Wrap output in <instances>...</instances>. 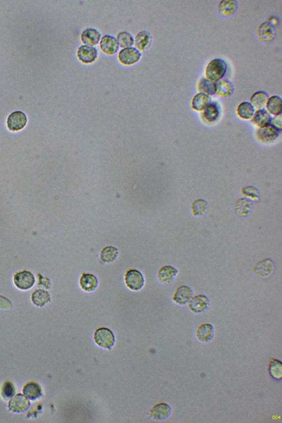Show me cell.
Segmentation results:
<instances>
[{"instance_id":"f546056e","label":"cell","mask_w":282,"mask_h":423,"mask_svg":"<svg viewBox=\"0 0 282 423\" xmlns=\"http://www.w3.org/2000/svg\"><path fill=\"white\" fill-rule=\"evenodd\" d=\"M198 90L199 92L210 96L216 95V82L208 80L207 78L202 77L198 81Z\"/></svg>"},{"instance_id":"2e32d148","label":"cell","mask_w":282,"mask_h":423,"mask_svg":"<svg viewBox=\"0 0 282 423\" xmlns=\"http://www.w3.org/2000/svg\"><path fill=\"white\" fill-rule=\"evenodd\" d=\"M235 91L234 86L230 80L222 79L216 82V94L221 98H228Z\"/></svg>"},{"instance_id":"8d00e7d4","label":"cell","mask_w":282,"mask_h":423,"mask_svg":"<svg viewBox=\"0 0 282 423\" xmlns=\"http://www.w3.org/2000/svg\"><path fill=\"white\" fill-rule=\"evenodd\" d=\"M242 194L246 199L254 201L259 200L258 191L256 188L253 186H247L244 188L242 190Z\"/></svg>"},{"instance_id":"e0dca14e","label":"cell","mask_w":282,"mask_h":423,"mask_svg":"<svg viewBox=\"0 0 282 423\" xmlns=\"http://www.w3.org/2000/svg\"><path fill=\"white\" fill-rule=\"evenodd\" d=\"M100 47L104 53L113 55L119 50V44L114 36L105 35L103 36L101 40Z\"/></svg>"},{"instance_id":"5b68a950","label":"cell","mask_w":282,"mask_h":423,"mask_svg":"<svg viewBox=\"0 0 282 423\" xmlns=\"http://www.w3.org/2000/svg\"><path fill=\"white\" fill-rule=\"evenodd\" d=\"M193 296V289L188 286L183 285L176 288L172 300L177 305L184 306L188 304Z\"/></svg>"},{"instance_id":"44dd1931","label":"cell","mask_w":282,"mask_h":423,"mask_svg":"<svg viewBox=\"0 0 282 423\" xmlns=\"http://www.w3.org/2000/svg\"><path fill=\"white\" fill-rule=\"evenodd\" d=\"M221 107L217 102H212L203 110L202 117L204 121L209 123L216 122L221 116Z\"/></svg>"},{"instance_id":"ba28073f","label":"cell","mask_w":282,"mask_h":423,"mask_svg":"<svg viewBox=\"0 0 282 423\" xmlns=\"http://www.w3.org/2000/svg\"><path fill=\"white\" fill-rule=\"evenodd\" d=\"M274 262L270 259H265L254 265L253 272L258 278H266L274 272Z\"/></svg>"},{"instance_id":"603a6c76","label":"cell","mask_w":282,"mask_h":423,"mask_svg":"<svg viewBox=\"0 0 282 423\" xmlns=\"http://www.w3.org/2000/svg\"><path fill=\"white\" fill-rule=\"evenodd\" d=\"M215 335V328L210 324H203L199 326L197 331L198 341L203 343L210 342Z\"/></svg>"},{"instance_id":"8992f818","label":"cell","mask_w":282,"mask_h":423,"mask_svg":"<svg viewBox=\"0 0 282 423\" xmlns=\"http://www.w3.org/2000/svg\"><path fill=\"white\" fill-rule=\"evenodd\" d=\"M27 122L26 114L20 111L11 113L7 118V125L12 131H18L24 128Z\"/></svg>"},{"instance_id":"7c38bea8","label":"cell","mask_w":282,"mask_h":423,"mask_svg":"<svg viewBox=\"0 0 282 423\" xmlns=\"http://www.w3.org/2000/svg\"><path fill=\"white\" fill-rule=\"evenodd\" d=\"M30 406L28 398L22 394H18L13 397L8 403V408L13 413L24 412Z\"/></svg>"},{"instance_id":"6da1fadb","label":"cell","mask_w":282,"mask_h":423,"mask_svg":"<svg viewBox=\"0 0 282 423\" xmlns=\"http://www.w3.org/2000/svg\"><path fill=\"white\" fill-rule=\"evenodd\" d=\"M228 64L224 59H213L206 66V78L213 82H217L224 79L228 71Z\"/></svg>"},{"instance_id":"ab89813d","label":"cell","mask_w":282,"mask_h":423,"mask_svg":"<svg viewBox=\"0 0 282 423\" xmlns=\"http://www.w3.org/2000/svg\"><path fill=\"white\" fill-rule=\"evenodd\" d=\"M11 307V302L5 297L0 296V309L6 310L10 309Z\"/></svg>"},{"instance_id":"30bf717a","label":"cell","mask_w":282,"mask_h":423,"mask_svg":"<svg viewBox=\"0 0 282 423\" xmlns=\"http://www.w3.org/2000/svg\"><path fill=\"white\" fill-rule=\"evenodd\" d=\"M179 274V270L175 267L166 265L159 270L157 274L158 282L164 285L171 283Z\"/></svg>"},{"instance_id":"9a60e30c","label":"cell","mask_w":282,"mask_h":423,"mask_svg":"<svg viewBox=\"0 0 282 423\" xmlns=\"http://www.w3.org/2000/svg\"><path fill=\"white\" fill-rule=\"evenodd\" d=\"M171 408L169 404L166 403H160L154 406L150 411V416L152 420L155 421H164L170 416Z\"/></svg>"},{"instance_id":"d4e9b609","label":"cell","mask_w":282,"mask_h":423,"mask_svg":"<svg viewBox=\"0 0 282 423\" xmlns=\"http://www.w3.org/2000/svg\"><path fill=\"white\" fill-rule=\"evenodd\" d=\"M81 37L84 44L92 47L99 43L101 34L96 29L89 28L83 31Z\"/></svg>"},{"instance_id":"7402d4cb","label":"cell","mask_w":282,"mask_h":423,"mask_svg":"<svg viewBox=\"0 0 282 423\" xmlns=\"http://www.w3.org/2000/svg\"><path fill=\"white\" fill-rule=\"evenodd\" d=\"M153 38L151 33L146 30L139 32L135 40L136 47L141 52H144L149 49L152 43Z\"/></svg>"},{"instance_id":"1f68e13d","label":"cell","mask_w":282,"mask_h":423,"mask_svg":"<svg viewBox=\"0 0 282 423\" xmlns=\"http://www.w3.org/2000/svg\"><path fill=\"white\" fill-rule=\"evenodd\" d=\"M51 295L49 292L44 290L35 291L31 296V301L37 306L42 307L51 302Z\"/></svg>"},{"instance_id":"4dcf8cb0","label":"cell","mask_w":282,"mask_h":423,"mask_svg":"<svg viewBox=\"0 0 282 423\" xmlns=\"http://www.w3.org/2000/svg\"><path fill=\"white\" fill-rule=\"evenodd\" d=\"M119 255L116 247L108 246L104 247L101 252V260L104 263L110 264L114 262Z\"/></svg>"},{"instance_id":"9c48e42d","label":"cell","mask_w":282,"mask_h":423,"mask_svg":"<svg viewBox=\"0 0 282 423\" xmlns=\"http://www.w3.org/2000/svg\"><path fill=\"white\" fill-rule=\"evenodd\" d=\"M141 53L139 50L134 47L122 49L119 55V61L125 65H131L137 62L141 57Z\"/></svg>"},{"instance_id":"52a82bcc","label":"cell","mask_w":282,"mask_h":423,"mask_svg":"<svg viewBox=\"0 0 282 423\" xmlns=\"http://www.w3.org/2000/svg\"><path fill=\"white\" fill-rule=\"evenodd\" d=\"M14 283L15 286L21 290H27L34 286V275L29 271H22L15 275Z\"/></svg>"},{"instance_id":"836d02e7","label":"cell","mask_w":282,"mask_h":423,"mask_svg":"<svg viewBox=\"0 0 282 423\" xmlns=\"http://www.w3.org/2000/svg\"><path fill=\"white\" fill-rule=\"evenodd\" d=\"M252 209V204L246 199H240L236 202L235 213L239 217H246Z\"/></svg>"},{"instance_id":"277c9868","label":"cell","mask_w":282,"mask_h":423,"mask_svg":"<svg viewBox=\"0 0 282 423\" xmlns=\"http://www.w3.org/2000/svg\"><path fill=\"white\" fill-rule=\"evenodd\" d=\"M189 308L194 314H202L206 311L210 305L209 298L203 294L193 296L188 303Z\"/></svg>"},{"instance_id":"ffe728a7","label":"cell","mask_w":282,"mask_h":423,"mask_svg":"<svg viewBox=\"0 0 282 423\" xmlns=\"http://www.w3.org/2000/svg\"><path fill=\"white\" fill-rule=\"evenodd\" d=\"M212 102L210 95L199 92L194 96L191 105L195 111L203 112Z\"/></svg>"},{"instance_id":"cb8c5ba5","label":"cell","mask_w":282,"mask_h":423,"mask_svg":"<svg viewBox=\"0 0 282 423\" xmlns=\"http://www.w3.org/2000/svg\"><path fill=\"white\" fill-rule=\"evenodd\" d=\"M272 116L264 108L256 110L253 118L252 122L254 126L259 128L270 125Z\"/></svg>"},{"instance_id":"484cf974","label":"cell","mask_w":282,"mask_h":423,"mask_svg":"<svg viewBox=\"0 0 282 423\" xmlns=\"http://www.w3.org/2000/svg\"><path fill=\"white\" fill-rule=\"evenodd\" d=\"M256 110L250 102H243L238 105L236 114L240 119L248 121L252 119Z\"/></svg>"},{"instance_id":"ac0fdd59","label":"cell","mask_w":282,"mask_h":423,"mask_svg":"<svg viewBox=\"0 0 282 423\" xmlns=\"http://www.w3.org/2000/svg\"><path fill=\"white\" fill-rule=\"evenodd\" d=\"M238 8V3L235 0H223L218 4V12L222 17H229L233 16Z\"/></svg>"},{"instance_id":"3957f363","label":"cell","mask_w":282,"mask_h":423,"mask_svg":"<svg viewBox=\"0 0 282 423\" xmlns=\"http://www.w3.org/2000/svg\"><path fill=\"white\" fill-rule=\"evenodd\" d=\"M125 282L130 290L138 292L144 286L145 279L143 275L138 270L131 269L127 271Z\"/></svg>"},{"instance_id":"4316f807","label":"cell","mask_w":282,"mask_h":423,"mask_svg":"<svg viewBox=\"0 0 282 423\" xmlns=\"http://www.w3.org/2000/svg\"><path fill=\"white\" fill-rule=\"evenodd\" d=\"M266 109L271 116H277L282 113V99L279 95H272L268 99Z\"/></svg>"},{"instance_id":"7a4b0ae2","label":"cell","mask_w":282,"mask_h":423,"mask_svg":"<svg viewBox=\"0 0 282 423\" xmlns=\"http://www.w3.org/2000/svg\"><path fill=\"white\" fill-rule=\"evenodd\" d=\"M93 338L97 346L109 350H111L115 343L114 334L107 328H101L95 331Z\"/></svg>"},{"instance_id":"83f0119b","label":"cell","mask_w":282,"mask_h":423,"mask_svg":"<svg viewBox=\"0 0 282 423\" xmlns=\"http://www.w3.org/2000/svg\"><path fill=\"white\" fill-rule=\"evenodd\" d=\"M270 97V95L266 91H256L250 97V103H251L256 110L264 109Z\"/></svg>"},{"instance_id":"d590c367","label":"cell","mask_w":282,"mask_h":423,"mask_svg":"<svg viewBox=\"0 0 282 423\" xmlns=\"http://www.w3.org/2000/svg\"><path fill=\"white\" fill-rule=\"evenodd\" d=\"M207 209V202L202 199L195 200L192 205V213L195 216H199L204 214L206 212Z\"/></svg>"},{"instance_id":"e575fe53","label":"cell","mask_w":282,"mask_h":423,"mask_svg":"<svg viewBox=\"0 0 282 423\" xmlns=\"http://www.w3.org/2000/svg\"><path fill=\"white\" fill-rule=\"evenodd\" d=\"M117 39L122 48L130 47L134 43V36L127 31L119 32L117 35Z\"/></svg>"},{"instance_id":"4fadbf2b","label":"cell","mask_w":282,"mask_h":423,"mask_svg":"<svg viewBox=\"0 0 282 423\" xmlns=\"http://www.w3.org/2000/svg\"><path fill=\"white\" fill-rule=\"evenodd\" d=\"M77 57L85 63H92L97 58L98 50L87 45H81L77 50Z\"/></svg>"},{"instance_id":"f35d334b","label":"cell","mask_w":282,"mask_h":423,"mask_svg":"<svg viewBox=\"0 0 282 423\" xmlns=\"http://www.w3.org/2000/svg\"><path fill=\"white\" fill-rule=\"evenodd\" d=\"M270 125L276 130L281 132L282 130V114H280L272 117Z\"/></svg>"},{"instance_id":"d6986e66","label":"cell","mask_w":282,"mask_h":423,"mask_svg":"<svg viewBox=\"0 0 282 423\" xmlns=\"http://www.w3.org/2000/svg\"><path fill=\"white\" fill-rule=\"evenodd\" d=\"M98 284L97 277L92 273H84L80 279V286L86 292H92L96 290Z\"/></svg>"},{"instance_id":"60d3db41","label":"cell","mask_w":282,"mask_h":423,"mask_svg":"<svg viewBox=\"0 0 282 423\" xmlns=\"http://www.w3.org/2000/svg\"><path fill=\"white\" fill-rule=\"evenodd\" d=\"M267 22L272 27L276 28L279 25L280 21L278 17H277L276 16H272L268 18Z\"/></svg>"},{"instance_id":"5bb4252c","label":"cell","mask_w":282,"mask_h":423,"mask_svg":"<svg viewBox=\"0 0 282 423\" xmlns=\"http://www.w3.org/2000/svg\"><path fill=\"white\" fill-rule=\"evenodd\" d=\"M276 35L275 28L272 27L267 22L262 23L258 28L257 38L262 43L271 42L275 39Z\"/></svg>"},{"instance_id":"8fae6325","label":"cell","mask_w":282,"mask_h":423,"mask_svg":"<svg viewBox=\"0 0 282 423\" xmlns=\"http://www.w3.org/2000/svg\"><path fill=\"white\" fill-rule=\"evenodd\" d=\"M280 135V132L270 125L259 128L256 133L258 140L264 144L272 143L278 139Z\"/></svg>"},{"instance_id":"f1b7e54d","label":"cell","mask_w":282,"mask_h":423,"mask_svg":"<svg viewBox=\"0 0 282 423\" xmlns=\"http://www.w3.org/2000/svg\"><path fill=\"white\" fill-rule=\"evenodd\" d=\"M268 374L276 380H281L282 377V364L281 361L274 358H270L267 365Z\"/></svg>"},{"instance_id":"d6a6232c","label":"cell","mask_w":282,"mask_h":423,"mask_svg":"<svg viewBox=\"0 0 282 423\" xmlns=\"http://www.w3.org/2000/svg\"><path fill=\"white\" fill-rule=\"evenodd\" d=\"M25 396L31 400H35L42 395V389L39 385L35 383L27 384L23 390Z\"/></svg>"},{"instance_id":"74e56055","label":"cell","mask_w":282,"mask_h":423,"mask_svg":"<svg viewBox=\"0 0 282 423\" xmlns=\"http://www.w3.org/2000/svg\"><path fill=\"white\" fill-rule=\"evenodd\" d=\"M16 390L14 385L10 382H6L3 384L2 389V393L4 397L10 398L14 396Z\"/></svg>"}]
</instances>
